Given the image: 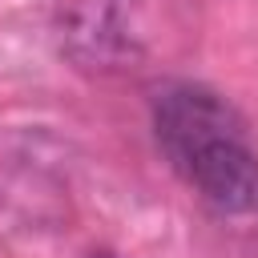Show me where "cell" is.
Returning <instances> with one entry per match:
<instances>
[{
    "instance_id": "cell-1",
    "label": "cell",
    "mask_w": 258,
    "mask_h": 258,
    "mask_svg": "<svg viewBox=\"0 0 258 258\" xmlns=\"http://www.w3.org/2000/svg\"><path fill=\"white\" fill-rule=\"evenodd\" d=\"M52 36L60 60L89 77L129 73L145 56L137 0H60Z\"/></svg>"
},
{
    "instance_id": "cell-2",
    "label": "cell",
    "mask_w": 258,
    "mask_h": 258,
    "mask_svg": "<svg viewBox=\"0 0 258 258\" xmlns=\"http://www.w3.org/2000/svg\"><path fill=\"white\" fill-rule=\"evenodd\" d=\"M230 133H246L238 109L194 81H173L165 89H157L153 97V137L161 145V153L169 157V165L177 169L194 149H202L214 137H230Z\"/></svg>"
},
{
    "instance_id": "cell-3",
    "label": "cell",
    "mask_w": 258,
    "mask_h": 258,
    "mask_svg": "<svg viewBox=\"0 0 258 258\" xmlns=\"http://www.w3.org/2000/svg\"><path fill=\"white\" fill-rule=\"evenodd\" d=\"M177 173L218 214L234 218L258 214V153L246 145V133L206 141L177 165Z\"/></svg>"
},
{
    "instance_id": "cell-4",
    "label": "cell",
    "mask_w": 258,
    "mask_h": 258,
    "mask_svg": "<svg viewBox=\"0 0 258 258\" xmlns=\"http://www.w3.org/2000/svg\"><path fill=\"white\" fill-rule=\"evenodd\" d=\"M89 258H117V254H113V250H93Z\"/></svg>"
}]
</instances>
